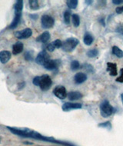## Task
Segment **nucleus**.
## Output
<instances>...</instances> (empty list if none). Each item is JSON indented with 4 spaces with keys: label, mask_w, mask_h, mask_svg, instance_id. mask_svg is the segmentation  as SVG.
<instances>
[{
    "label": "nucleus",
    "mask_w": 123,
    "mask_h": 146,
    "mask_svg": "<svg viewBox=\"0 0 123 146\" xmlns=\"http://www.w3.org/2000/svg\"><path fill=\"white\" fill-rule=\"evenodd\" d=\"M100 112L103 118H108L114 112V108L108 100H105L100 104Z\"/></svg>",
    "instance_id": "obj_1"
},
{
    "label": "nucleus",
    "mask_w": 123,
    "mask_h": 146,
    "mask_svg": "<svg viewBox=\"0 0 123 146\" xmlns=\"http://www.w3.org/2000/svg\"><path fill=\"white\" fill-rule=\"evenodd\" d=\"M79 43V41H78V38H67L66 40L63 42L62 44V49L64 52H72L76 46L78 45Z\"/></svg>",
    "instance_id": "obj_2"
},
{
    "label": "nucleus",
    "mask_w": 123,
    "mask_h": 146,
    "mask_svg": "<svg viewBox=\"0 0 123 146\" xmlns=\"http://www.w3.org/2000/svg\"><path fill=\"white\" fill-rule=\"evenodd\" d=\"M53 85V81L50 76L48 75H43L40 76V82H39V87L43 91H47L51 88Z\"/></svg>",
    "instance_id": "obj_3"
},
{
    "label": "nucleus",
    "mask_w": 123,
    "mask_h": 146,
    "mask_svg": "<svg viewBox=\"0 0 123 146\" xmlns=\"http://www.w3.org/2000/svg\"><path fill=\"white\" fill-rule=\"evenodd\" d=\"M55 20L52 16L48 15H44L41 19V25L43 29H51L54 25Z\"/></svg>",
    "instance_id": "obj_4"
},
{
    "label": "nucleus",
    "mask_w": 123,
    "mask_h": 146,
    "mask_svg": "<svg viewBox=\"0 0 123 146\" xmlns=\"http://www.w3.org/2000/svg\"><path fill=\"white\" fill-rule=\"evenodd\" d=\"M53 94H54L57 98H59V99H65V98L68 96L66 89H65V87L62 86H56V87L54 88V90H53Z\"/></svg>",
    "instance_id": "obj_5"
},
{
    "label": "nucleus",
    "mask_w": 123,
    "mask_h": 146,
    "mask_svg": "<svg viewBox=\"0 0 123 146\" xmlns=\"http://www.w3.org/2000/svg\"><path fill=\"white\" fill-rule=\"evenodd\" d=\"M50 59L49 55L45 51H42L41 52L38 54L37 57L35 58V62L39 64V65H42L44 66L46 62H48Z\"/></svg>",
    "instance_id": "obj_6"
},
{
    "label": "nucleus",
    "mask_w": 123,
    "mask_h": 146,
    "mask_svg": "<svg viewBox=\"0 0 123 146\" xmlns=\"http://www.w3.org/2000/svg\"><path fill=\"white\" fill-rule=\"evenodd\" d=\"M33 34V31L29 28H26L21 31H17L15 33V36L19 39H25L30 37Z\"/></svg>",
    "instance_id": "obj_7"
},
{
    "label": "nucleus",
    "mask_w": 123,
    "mask_h": 146,
    "mask_svg": "<svg viewBox=\"0 0 123 146\" xmlns=\"http://www.w3.org/2000/svg\"><path fill=\"white\" fill-rule=\"evenodd\" d=\"M62 111H69L74 109H80L82 108V104L80 103H73V102H65L62 106Z\"/></svg>",
    "instance_id": "obj_8"
},
{
    "label": "nucleus",
    "mask_w": 123,
    "mask_h": 146,
    "mask_svg": "<svg viewBox=\"0 0 123 146\" xmlns=\"http://www.w3.org/2000/svg\"><path fill=\"white\" fill-rule=\"evenodd\" d=\"M60 60L55 59V60H53V59H49L48 62H46L44 65V68L48 69V70H55L57 69L59 66L60 65Z\"/></svg>",
    "instance_id": "obj_9"
},
{
    "label": "nucleus",
    "mask_w": 123,
    "mask_h": 146,
    "mask_svg": "<svg viewBox=\"0 0 123 146\" xmlns=\"http://www.w3.org/2000/svg\"><path fill=\"white\" fill-rule=\"evenodd\" d=\"M11 56H12V53L6 50L2 51L0 52V62L3 64H5L9 61Z\"/></svg>",
    "instance_id": "obj_10"
},
{
    "label": "nucleus",
    "mask_w": 123,
    "mask_h": 146,
    "mask_svg": "<svg viewBox=\"0 0 123 146\" xmlns=\"http://www.w3.org/2000/svg\"><path fill=\"white\" fill-rule=\"evenodd\" d=\"M21 16H22V12H16V11H15V18H14V19H13V21L11 23V25L9 26V29H12L16 28L19 22H20Z\"/></svg>",
    "instance_id": "obj_11"
},
{
    "label": "nucleus",
    "mask_w": 123,
    "mask_h": 146,
    "mask_svg": "<svg viewBox=\"0 0 123 146\" xmlns=\"http://www.w3.org/2000/svg\"><path fill=\"white\" fill-rule=\"evenodd\" d=\"M107 72H109V75L112 76H116L118 75L117 71V65L116 63L108 62L107 63Z\"/></svg>",
    "instance_id": "obj_12"
},
{
    "label": "nucleus",
    "mask_w": 123,
    "mask_h": 146,
    "mask_svg": "<svg viewBox=\"0 0 123 146\" xmlns=\"http://www.w3.org/2000/svg\"><path fill=\"white\" fill-rule=\"evenodd\" d=\"M86 80H87V76L83 72H78L77 74H75L74 77V81L76 84H82L85 82Z\"/></svg>",
    "instance_id": "obj_13"
},
{
    "label": "nucleus",
    "mask_w": 123,
    "mask_h": 146,
    "mask_svg": "<svg viewBox=\"0 0 123 146\" xmlns=\"http://www.w3.org/2000/svg\"><path fill=\"white\" fill-rule=\"evenodd\" d=\"M23 44L21 42H17L15 43L13 46V55H18L23 52Z\"/></svg>",
    "instance_id": "obj_14"
},
{
    "label": "nucleus",
    "mask_w": 123,
    "mask_h": 146,
    "mask_svg": "<svg viewBox=\"0 0 123 146\" xmlns=\"http://www.w3.org/2000/svg\"><path fill=\"white\" fill-rule=\"evenodd\" d=\"M49 38H50V33H49V32H44L39 36H38L37 38H36V41L39 42L45 43L47 41L49 40Z\"/></svg>",
    "instance_id": "obj_15"
},
{
    "label": "nucleus",
    "mask_w": 123,
    "mask_h": 146,
    "mask_svg": "<svg viewBox=\"0 0 123 146\" xmlns=\"http://www.w3.org/2000/svg\"><path fill=\"white\" fill-rule=\"evenodd\" d=\"M68 99L71 101H75L82 98V95L78 92H70L68 94Z\"/></svg>",
    "instance_id": "obj_16"
},
{
    "label": "nucleus",
    "mask_w": 123,
    "mask_h": 146,
    "mask_svg": "<svg viewBox=\"0 0 123 146\" xmlns=\"http://www.w3.org/2000/svg\"><path fill=\"white\" fill-rule=\"evenodd\" d=\"M93 41H94V38H93V36L89 33H86L85 36H84V38H83V42L86 44V45H91L92 44Z\"/></svg>",
    "instance_id": "obj_17"
},
{
    "label": "nucleus",
    "mask_w": 123,
    "mask_h": 146,
    "mask_svg": "<svg viewBox=\"0 0 123 146\" xmlns=\"http://www.w3.org/2000/svg\"><path fill=\"white\" fill-rule=\"evenodd\" d=\"M112 54L118 58H123V51L116 45L112 47Z\"/></svg>",
    "instance_id": "obj_18"
},
{
    "label": "nucleus",
    "mask_w": 123,
    "mask_h": 146,
    "mask_svg": "<svg viewBox=\"0 0 123 146\" xmlns=\"http://www.w3.org/2000/svg\"><path fill=\"white\" fill-rule=\"evenodd\" d=\"M67 3V5L68 7L71 9H75L77 6H78V0H69V1H67L66 2Z\"/></svg>",
    "instance_id": "obj_19"
},
{
    "label": "nucleus",
    "mask_w": 123,
    "mask_h": 146,
    "mask_svg": "<svg viewBox=\"0 0 123 146\" xmlns=\"http://www.w3.org/2000/svg\"><path fill=\"white\" fill-rule=\"evenodd\" d=\"M72 21L75 27H78L80 25V18L77 14H74L72 16Z\"/></svg>",
    "instance_id": "obj_20"
},
{
    "label": "nucleus",
    "mask_w": 123,
    "mask_h": 146,
    "mask_svg": "<svg viewBox=\"0 0 123 146\" xmlns=\"http://www.w3.org/2000/svg\"><path fill=\"white\" fill-rule=\"evenodd\" d=\"M29 6H30L31 9L33 10H37L39 8V2L36 0H31L29 1Z\"/></svg>",
    "instance_id": "obj_21"
},
{
    "label": "nucleus",
    "mask_w": 123,
    "mask_h": 146,
    "mask_svg": "<svg viewBox=\"0 0 123 146\" xmlns=\"http://www.w3.org/2000/svg\"><path fill=\"white\" fill-rule=\"evenodd\" d=\"M98 51L96 48H93V49H91V50L87 52V56L89 58H95L98 56Z\"/></svg>",
    "instance_id": "obj_22"
},
{
    "label": "nucleus",
    "mask_w": 123,
    "mask_h": 146,
    "mask_svg": "<svg viewBox=\"0 0 123 146\" xmlns=\"http://www.w3.org/2000/svg\"><path fill=\"white\" fill-rule=\"evenodd\" d=\"M63 19H64V22L65 24H69L70 23V19H71V13L69 11H65L63 15Z\"/></svg>",
    "instance_id": "obj_23"
},
{
    "label": "nucleus",
    "mask_w": 123,
    "mask_h": 146,
    "mask_svg": "<svg viewBox=\"0 0 123 146\" xmlns=\"http://www.w3.org/2000/svg\"><path fill=\"white\" fill-rule=\"evenodd\" d=\"M70 68L73 71L77 70V69H78V68H80V64H79V62H78V61L74 60L71 62Z\"/></svg>",
    "instance_id": "obj_24"
},
{
    "label": "nucleus",
    "mask_w": 123,
    "mask_h": 146,
    "mask_svg": "<svg viewBox=\"0 0 123 146\" xmlns=\"http://www.w3.org/2000/svg\"><path fill=\"white\" fill-rule=\"evenodd\" d=\"M23 7V1H17L15 5V11L17 12H22Z\"/></svg>",
    "instance_id": "obj_25"
},
{
    "label": "nucleus",
    "mask_w": 123,
    "mask_h": 146,
    "mask_svg": "<svg viewBox=\"0 0 123 146\" xmlns=\"http://www.w3.org/2000/svg\"><path fill=\"white\" fill-rule=\"evenodd\" d=\"M98 127L99 128H104V129H108V130H110L112 129V124L110 121H106V122H103V123L98 124Z\"/></svg>",
    "instance_id": "obj_26"
},
{
    "label": "nucleus",
    "mask_w": 123,
    "mask_h": 146,
    "mask_svg": "<svg viewBox=\"0 0 123 146\" xmlns=\"http://www.w3.org/2000/svg\"><path fill=\"white\" fill-rule=\"evenodd\" d=\"M53 43V45H54V46L55 47V48H61V47H62L63 43L62 42V41H61L60 39H56V40L54 41Z\"/></svg>",
    "instance_id": "obj_27"
},
{
    "label": "nucleus",
    "mask_w": 123,
    "mask_h": 146,
    "mask_svg": "<svg viewBox=\"0 0 123 146\" xmlns=\"http://www.w3.org/2000/svg\"><path fill=\"white\" fill-rule=\"evenodd\" d=\"M25 59H26V60H28V61L33 60V52H27L25 53Z\"/></svg>",
    "instance_id": "obj_28"
},
{
    "label": "nucleus",
    "mask_w": 123,
    "mask_h": 146,
    "mask_svg": "<svg viewBox=\"0 0 123 146\" xmlns=\"http://www.w3.org/2000/svg\"><path fill=\"white\" fill-rule=\"evenodd\" d=\"M46 49L49 51V52H53V51L55 49V47L53 45V43H49L48 45H46Z\"/></svg>",
    "instance_id": "obj_29"
},
{
    "label": "nucleus",
    "mask_w": 123,
    "mask_h": 146,
    "mask_svg": "<svg viewBox=\"0 0 123 146\" xmlns=\"http://www.w3.org/2000/svg\"><path fill=\"white\" fill-rule=\"evenodd\" d=\"M116 82H123V68L120 69V76H118V78L116 79Z\"/></svg>",
    "instance_id": "obj_30"
},
{
    "label": "nucleus",
    "mask_w": 123,
    "mask_h": 146,
    "mask_svg": "<svg viewBox=\"0 0 123 146\" xmlns=\"http://www.w3.org/2000/svg\"><path fill=\"white\" fill-rule=\"evenodd\" d=\"M39 82H40V76H36L33 79V84L36 86H39Z\"/></svg>",
    "instance_id": "obj_31"
},
{
    "label": "nucleus",
    "mask_w": 123,
    "mask_h": 146,
    "mask_svg": "<svg viewBox=\"0 0 123 146\" xmlns=\"http://www.w3.org/2000/svg\"><path fill=\"white\" fill-rule=\"evenodd\" d=\"M84 68H85V69H86V71H88V72H92L93 71H94V69H93L92 66H91V65H84V66H83Z\"/></svg>",
    "instance_id": "obj_32"
},
{
    "label": "nucleus",
    "mask_w": 123,
    "mask_h": 146,
    "mask_svg": "<svg viewBox=\"0 0 123 146\" xmlns=\"http://www.w3.org/2000/svg\"><path fill=\"white\" fill-rule=\"evenodd\" d=\"M112 3L115 5H119L123 3V0H112Z\"/></svg>",
    "instance_id": "obj_33"
},
{
    "label": "nucleus",
    "mask_w": 123,
    "mask_h": 146,
    "mask_svg": "<svg viewBox=\"0 0 123 146\" xmlns=\"http://www.w3.org/2000/svg\"><path fill=\"white\" fill-rule=\"evenodd\" d=\"M116 13L118 14H121V13H123V6H121V7H118L116 9Z\"/></svg>",
    "instance_id": "obj_34"
},
{
    "label": "nucleus",
    "mask_w": 123,
    "mask_h": 146,
    "mask_svg": "<svg viewBox=\"0 0 123 146\" xmlns=\"http://www.w3.org/2000/svg\"><path fill=\"white\" fill-rule=\"evenodd\" d=\"M121 99H122V104H123V93L121 95Z\"/></svg>",
    "instance_id": "obj_35"
},
{
    "label": "nucleus",
    "mask_w": 123,
    "mask_h": 146,
    "mask_svg": "<svg viewBox=\"0 0 123 146\" xmlns=\"http://www.w3.org/2000/svg\"><path fill=\"white\" fill-rule=\"evenodd\" d=\"M86 3H92V1H86Z\"/></svg>",
    "instance_id": "obj_36"
}]
</instances>
